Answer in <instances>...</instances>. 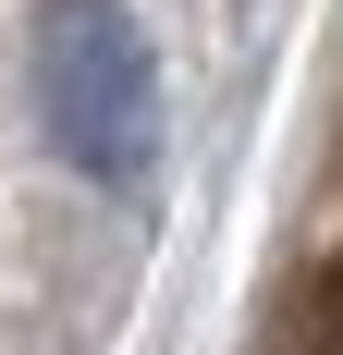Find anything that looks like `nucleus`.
<instances>
[{
	"instance_id": "f03ea898",
	"label": "nucleus",
	"mask_w": 343,
	"mask_h": 355,
	"mask_svg": "<svg viewBox=\"0 0 343 355\" xmlns=\"http://www.w3.org/2000/svg\"><path fill=\"white\" fill-rule=\"evenodd\" d=\"M294 355H343V220H331V245H319V270H307V306H294Z\"/></svg>"
},
{
	"instance_id": "f257e3e1",
	"label": "nucleus",
	"mask_w": 343,
	"mask_h": 355,
	"mask_svg": "<svg viewBox=\"0 0 343 355\" xmlns=\"http://www.w3.org/2000/svg\"><path fill=\"white\" fill-rule=\"evenodd\" d=\"M49 123L110 184L147 159V62H135V25L110 0H62V25H49Z\"/></svg>"
}]
</instances>
